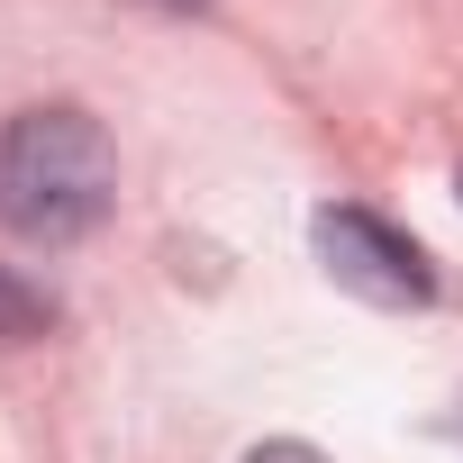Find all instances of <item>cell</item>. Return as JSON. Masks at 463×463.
Listing matches in <instances>:
<instances>
[{"mask_svg":"<svg viewBox=\"0 0 463 463\" xmlns=\"http://www.w3.org/2000/svg\"><path fill=\"white\" fill-rule=\"evenodd\" d=\"M164 10H209V0H164Z\"/></svg>","mask_w":463,"mask_h":463,"instance_id":"obj_5","label":"cell"},{"mask_svg":"<svg viewBox=\"0 0 463 463\" xmlns=\"http://www.w3.org/2000/svg\"><path fill=\"white\" fill-rule=\"evenodd\" d=\"M454 436H463V418H454Z\"/></svg>","mask_w":463,"mask_h":463,"instance_id":"obj_6","label":"cell"},{"mask_svg":"<svg viewBox=\"0 0 463 463\" xmlns=\"http://www.w3.org/2000/svg\"><path fill=\"white\" fill-rule=\"evenodd\" d=\"M55 327V291L28 282L19 264H0V345H37Z\"/></svg>","mask_w":463,"mask_h":463,"instance_id":"obj_3","label":"cell"},{"mask_svg":"<svg viewBox=\"0 0 463 463\" xmlns=\"http://www.w3.org/2000/svg\"><path fill=\"white\" fill-rule=\"evenodd\" d=\"M309 237H318V264L354 300H373V309H427L436 300V264L400 237L391 218H373V209H318Z\"/></svg>","mask_w":463,"mask_h":463,"instance_id":"obj_2","label":"cell"},{"mask_svg":"<svg viewBox=\"0 0 463 463\" xmlns=\"http://www.w3.org/2000/svg\"><path fill=\"white\" fill-rule=\"evenodd\" d=\"M246 463H327V454H318V445H291V436H282V445H255Z\"/></svg>","mask_w":463,"mask_h":463,"instance_id":"obj_4","label":"cell"},{"mask_svg":"<svg viewBox=\"0 0 463 463\" xmlns=\"http://www.w3.org/2000/svg\"><path fill=\"white\" fill-rule=\"evenodd\" d=\"M118 200V146L91 109L46 100L0 118V227L28 246H73Z\"/></svg>","mask_w":463,"mask_h":463,"instance_id":"obj_1","label":"cell"}]
</instances>
